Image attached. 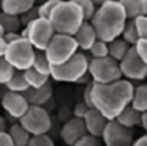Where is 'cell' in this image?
Segmentation results:
<instances>
[{
    "mask_svg": "<svg viewBox=\"0 0 147 146\" xmlns=\"http://www.w3.org/2000/svg\"><path fill=\"white\" fill-rule=\"evenodd\" d=\"M134 84L127 78H120L112 83L92 81V103L108 121L115 119L127 105L131 103Z\"/></svg>",
    "mask_w": 147,
    "mask_h": 146,
    "instance_id": "cell-1",
    "label": "cell"
},
{
    "mask_svg": "<svg viewBox=\"0 0 147 146\" xmlns=\"http://www.w3.org/2000/svg\"><path fill=\"white\" fill-rule=\"evenodd\" d=\"M127 19L128 18L119 0H108L100 6H96L95 13L90 19V24L95 29L96 37L109 43L114 38L120 37Z\"/></svg>",
    "mask_w": 147,
    "mask_h": 146,
    "instance_id": "cell-2",
    "label": "cell"
},
{
    "mask_svg": "<svg viewBox=\"0 0 147 146\" xmlns=\"http://www.w3.org/2000/svg\"><path fill=\"white\" fill-rule=\"evenodd\" d=\"M49 21H51L55 33L74 35L86 19L82 16L81 8L73 0H59V3L54 6L51 16H49Z\"/></svg>",
    "mask_w": 147,
    "mask_h": 146,
    "instance_id": "cell-3",
    "label": "cell"
},
{
    "mask_svg": "<svg viewBox=\"0 0 147 146\" xmlns=\"http://www.w3.org/2000/svg\"><path fill=\"white\" fill-rule=\"evenodd\" d=\"M89 57L82 53H74L67 62L51 67V78L59 83H78L89 73Z\"/></svg>",
    "mask_w": 147,
    "mask_h": 146,
    "instance_id": "cell-4",
    "label": "cell"
},
{
    "mask_svg": "<svg viewBox=\"0 0 147 146\" xmlns=\"http://www.w3.org/2000/svg\"><path fill=\"white\" fill-rule=\"evenodd\" d=\"M78 49L79 48H78V43L73 35L54 33V37L46 46L45 54L51 65H60V63L67 62L74 53H78Z\"/></svg>",
    "mask_w": 147,
    "mask_h": 146,
    "instance_id": "cell-5",
    "label": "cell"
},
{
    "mask_svg": "<svg viewBox=\"0 0 147 146\" xmlns=\"http://www.w3.org/2000/svg\"><path fill=\"white\" fill-rule=\"evenodd\" d=\"M54 33H55V30L52 27L51 21L38 16L33 21H30L27 25H24V30L21 32V37L27 38L35 49L45 51L48 43L51 41V38L54 37Z\"/></svg>",
    "mask_w": 147,
    "mask_h": 146,
    "instance_id": "cell-6",
    "label": "cell"
},
{
    "mask_svg": "<svg viewBox=\"0 0 147 146\" xmlns=\"http://www.w3.org/2000/svg\"><path fill=\"white\" fill-rule=\"evenodd\" d=\"M3 57L16 70L24 72V70L32 67L33 57H35V48L30 44V41L27 40V38L19 37L18 40L8 43L7 53H5Z\"/></svg>",
    "mask_w": 147,
    "mask_h": 146,
    "instance_id": "cell-7",
    "label": "cell"
},
{
    "mask_svg": "<svg viewBox=\"0 0 147 146\" xmlns=\"http://www.w3.org/2000/svg\"><path fill=\"white\" fill-rule=\"evenodd\" d=\"M18 121L30 135L48 133L52 127V119L49 116L48 110H45L40 105H29L27 111Z\"/></svg>",
    "mask_w": 147,
    "mask_h": 146,
    "instance_id": "cell-8",
    "label": "cell"
},
{
    "mask_svg": "<svg viewBox=\"0 0 147 146\" xmlns=\"http://www.w3.org/2000/svg\"><path fill=\"white\" fill-rule=\"evenodd\" d=\"M89 76L93 83H112L122 78V72L112 57H92L89 60Z\"/></svg>",
    "mask_w": 147,
    "mask_h": 146,
    "instance_id": "cell-9",
    "label": "cell"
},
{
    "mask_svg": "<svg viewBox=\"0 0 147 146\" xmlns=\"http://www.w3.org/2000/svg\"><path fill=\"white\" fill-rule=\"evenodd\" d=\"M101 138L106 146H131L134 141V130L122 126L117 119H111L106 124Z\"/></svg>",
    "mask_w": 147,
    "mask_h": 146,
    "instance_id": "cell-10",
    "label": "cell"
},
{
    "mask_svg": "<svg viewBox=\"0 0 147 146\" xmlns=\"http://www.w3.org/2000/svg\"><path fill=\"white\" fill-rule=\"evenodd\" d=\"M122 76H125L130 81H142L147 78V63L138 56L136 49L133 46L128 49L123 59L119 62Z\"/></svg>",
    "mask_w": 147,
    "mask_h": 146,
    "instance_id": "cell-11",
    "label": "cell"
},
{
    "mask_svg": "<svg viewBox=\"0 0 147 146\" xmlns=\"http://www.w3.org/2000/svg\"><path fill=\"white\" fill-rule=\"evenodd\" d=\"M2 106L7 111L8 116L14 117V119H19L27 111V108H29V102L26 100L24 94L14 92V91H8L7 89V92L2 97Z\"/></svg>",
    "mask_w": 147,
    "mask_h": 146,
    "instance_id": "cell-12",
    "label": "cell"
},
{
    "mask_svg": "<svg viewBox=\"0 0 147 146\" xmlns=\"http://www.w3.org/2000/svg\"><path fill=\"white\" fill-rule=\"evenodd\" d=\"M86 133H87V130H86V126H84L82 117L74 116L63 124V127H62V130H60V138L67 146H73L74 143H76L81 136L86 135Z\"/></svg>",
    "mask_w": 147,
    "mask_h": 146,
    "instance_id": "cell-13",
    "label": "cell"
},
{
    "mask_svg": "<svg viewBox=\"0 0 147 146\" xmlns=\"http://www.w3.org/2000/svg\"><path fill=\"white\" fill-rule=\"evenodd\" d=\"M82 121H84L87 133H90L93 136H101L103 130H105L106 124H108V119L96 108H89L87 113L84 114Z\"/></svg>",
    "mask_w": 147,
    "mask_h": 146,
    "instance_id": "cell-14",
    "label": "cell"
},
{
    "mask_svg": "<svg viewBox=\"0 0 147 146\" xmlns=\"http://www.w3.org/2000/svg\"><path fill=\"white\" fill-rule=\"evenodd\" d=\"M73 37H74V40H76V43H78V48L82 49V51H89L90 46H92V44L95 43V40L98 38L93 25L90 24V21H84L82 24L79 25V29L76 30V33H74Z\"/></svg>",
    "mask_w": 147,
    "mask_h": 146,
    "instance_id": "cell-15",
    "label": "cell"
},
{
    "mask_svg": "<svg viewBox=\"0 0 147 146\" xmlns=\"http://www.w3.org/2000/svg\"><path fill=\"white\" fill-rule=\"evenodd\" d=\"M24 97L29 102V105H40V106H43V105H45L46 102H49V98L52 97L51 83L48 81L45 86H41V87H29L24 92Z\"/></svg>",
    "mask_w": 147,
    "mask_h": 146,
    "instance_id": "cell-16",
    "label": "cell"
},
{
    "mask_svg": "<svg viewBox=\"0 0 147 146\" xmlns=\"http://www.w3.org/2000/svg\"><path fill=\"white\" fill-rule=\"evenodd\" d=\"M35 6V0H0V11L21 16Z\"/></svg>",
    "mask_w": 147,
    "mask_h": 146,
    "instance_id": "cell-17",
    "label": "cell"
},
{
    "mask_svg": "<svg viewBox=\"0 0 147 146\" xmlns=\"http://www.w3.org/2000/svg\"><path fill=\"white\" fill-rule=\"evenodd\" d=\"M128 19L147 14V0H119Z\"/></svg>",
    "mask_w": 147,
    "mask_h": 146,
    "instance_id": "cell-18",
    "label": "cell"
},
{
    "mask_svg": "<svg viewBox=\"0 0 147 146\" xmlns=\"http://www.w3.org/2000/svg\"><path fill=\"white\" fill-rule=\"evenodd\" d=\"M115 119H117L122 126L134 129L136 126H141V111H138L136 108L131 106V103H130L120 111V114H119Z\"/></svg>",
    "mask_w": 147,
    "mask_h": 146,
    "instance_id": "cell-19",
    "label": "cell"
},
{
    "mask_svg": "<svg viewBox=\"0 0 147 146\" xmlns=\"http://www.w3.org/2000/svg\"><path fill=\"white\" fill-rule=\"evenodd\" d=\"M130 44L127 43V41L123 40L122 37H117L114 38L112 41H109L108 43V51H109V57H112L114 60H117V62H120L122 59H123V56L128 53V49H130Z\"/></svg>",
    "mask_w": 147,
    "mask_h": 146,
    "instance_id": "cell-20",
    "label": "cell"
},
{
    "mask_svg": "<svg viewBox=\"0 0 147 146\" xmlns=\"http://www.w3.org/2000/svg\"><path fill=\"white\" fill-rule=\"evenodd\" d=\"M8 133H10V136H11V140H13V145L14 146H27L30 136H32L19 122L13 124V126L8 129Z\"/></svg>",
    "mask_w": 147,
    "mask_h": 146,
    "instance_id": "cell-21",
    "label": "cell"
},
{
    "mask_svg": "<svg viewBox=\"0 0 147 146\" xmlns=\"http://www.w3.org/2000/svg\"><path fill=\"white\" fill-rule=\"evenodd\" d=\"M131 106H134L138 111H147V84L134 86L133 98H131Z\"/></svg>",
    "mask_w": 147,
    "mask_h": 146,
    "instance_id": "cell-22",
    "label": "cell"
},
{
    "mask_svg": "<svg viewBox=\"0 0 147 146\" xmlns=\"http://www.w3.org/2000/svg\"><path fill=\"white\" fill-rule=\"evenodd\" d=\"M22 73H24V78H26L29 87H41V86H45L46 83L49 81V76H48V75H45V73H40L38 70H35L33 67L24 70Z\"/></svg>",
    "mask_w": 147,
    "mask_h": 146,
    "instance_id": "cell-23",
    "label": "cell"
},
{
    "mask_svg": "<svg viewBox=\"0 0 147 146\" xmlns=\"http://www.w3.org/2000/svg\"><path fill=\"white\" fill-rule=\"evenodd\" d=\"M0 25L3 29V33L5 32H19V29L22 27L19 16L8 14L3 11H0Z\"/></svg>",
    "mask_w": 147,
    "mask_h": 146,
    "instance_id": "cell-24",
    "label": "cell"
},
{
    "mask_svg": "<svg viewBox=\"0 0 147 146\" xmlns=\"http://www.w3.org/2000/svg\"><path fill=\"white\" fill-rule=\"evenodd\" d=\"M5 87H7L8 91H14V92H21V94H24V92L29 89V84H27L26 78H24V73L19 72V70H16L14 75L11 76V78L8 79V83L5 84Z\"/></svg>",
    "mask_w": 147,
    "mask_h": 146,
    "instance_id": "cell-25",
    "label": "cell"
},
{
    "mask_svg": "<svg viewBox=\"0 0 147 146\" xmlns=\"http://www.w3.org/2000/svg\"><path fill=\"white\" fill-rule=\"evenodd\" d=\"M32 67L35 70H38L40 73H45V75H51V63H49L48 57H46L45 51H38L35 49V57H33V63Z\"/></svg>",
    "mask_w": 147,
    "mask_h": 146,
    "instance_id": "cell-26",
    "label": "cell"
},
{
    "mask_svg": "<svg viewBox=\"0 0 147 146\" xmlns=\"http://www.w3.org/2000/svg\"><path fill=\"white\" fill-rule=\"evenodd\" d=\"M120 37L123 38V40L130 44V46H133V44L139 40V35H138V30H136V25H134L133 19H127L125 27H123V30H122Z\"/></svg>",
    "mask_w": 147,
    "mask_h": 146,
    "instance_id": "cell-27",
    "label": "cell"
},
{
    "mask_svg": "<svg viewBox=\"0 0 147 146\" xmlns=\"http://www.w3.org/2000/svg\"><path fill=\"white\" fill-rule=\"evenodd\" d=\"M14 72H16V68L5 57H0V84H7L8 79L14 75Z\"/></svg>",
    "mask_w": 147,
    "mask_h": 146,
    "instance_id": "cell-28",
    "label": "cell"
},
{
    "mask_svg": "<svg viewBox=\"0 0 147 146\" xmlns=\"http://www.w3.org/2000/svg\"><path fill=\"white\" fill-rule=\"evenodd\" d=\"M73 2L81 8L84 19H86V21H90V19H92V16H93V13H95V10H96L95 3H93L92 0H73Z\"/></svg>",
    "mask_w": 147,
    "mask_h": 146,
    "instance_id": "cell-29",
    "label": "cell"
},
{
    "mask_svg": "<svg viewBox=\"0 0 147 146\" xmlns=\"http://www.w3.org/2000/svg\"><path fill=\"white\" fill-rule=\"evenodd\" d=\"M89 53H90V56H92V57H106V56H109L108 43L103 41V40H100V38H96L95 43L90 46Z\"/></svg>",
    "mask_w": 147,
    "mask_h": 146,
    "instance_id": "cell-30",
    "label": "cell"
},
{
    "mask_svg": "<svg viewBox=\"0 0 147 146\" xmlns=\"http://www.w3.org/2000/svg\"><path fill=\"white\" fill-rule=\"evenodd\" d=\"M27 146H54L52 138L48 133H41V135H32L27 143Z\"/></svg>",
    "mask_w": 147,
    "mask_h": 146,
    "instance_id": "cell-31",
    "label": "cell"
},
{
    "mask_svg": "<svg viewBox=\"0 0 147 146\" xmlns=\"http://www.w3.org/2000/svg\"><path fill=\"white\" fill-rule=\"evenodd\" d=\"M57 3H59V0H45V2L36 8L38 10V16L40 18H45V19H49L52 10H54V6L57 5Z\"/></svg>",
    "mask_w": 147,
    "mask_h": 146,
    "instance_id": "cell-32",
    "label": "cell"
},
{
    "mask_svg": "<svg viewBox=\"0 0 147 146\" xmlns=\"http://www.w3.org/2000/svg\"><path fill=\"white\" fill-rule=\"evenodd\" d=\"M73 146H101V143H100V136H93L90 133H86Z\"/></svg>",
    "mask_w": 147,
    "mask_h": 146,
    "instance_id": "cell-33",
    "label": "cell"
},
{
    "mask_svg": "<svg viewBox=\"0 0 147 146\" xmlns=\"http://www.w3.org/2000/svg\"><path fill=\"white\" fill-rule=\"evenodd\" d=\"M134 25H136V30L139 38H147V14L144 16H138V18L133 19Z\"/></svg>",
    "mask_w": 147,
    "mask_h": 146,
    "instance_id": "cell-34",
    "label": "cell"
},
{
    "mask_svg": "<svg viewBox=\"0 0 147 146\" xmlns=\"http://www.w3.org/2000/svg\"><path fill=\"white\" fill-rule=\"evenodd\" d=\"M133 48L136 49L138 56L147 63V38H139V40L133 44Z\"/></svg>",
    "mask_w": 147,
    "mask_h": 146,
    "instance_id": "cell-35",
    "label": "cell"
},
{
    "mask_svg": "<svg viewBox=\"0 0 147 146\" xmlns=\"http://www.w3.org/2000/svg\"><path fill=\"white\" fill-rule=\"evenodd\" d=\"M35 18H38V10H36L35 6H33V8H30L29 11H26L24 14H21V16H19L21 24H22V25H27L30 21H33Z\"/></svg>",
    "mask_w": 147,
    "mask_h": 146,
    "instance_id": "cell-36",
    "label": "cell"
},
{
    "mask_svg": "<svg viewBox=\"0 0 147 146\" xmlns=\"http://www.w3.org/2000/svg\"><path fill=\"white\" fill-rule=\"evenodd\" d=\"M90 91H92V83H89L87 84V87L84 89V95H82V98H84V103L87 105L89 108H93V103H92V95H90Z\"/></svg>",
    "mask_w": 147,
    "mask_h": 146,
    "instance_id": "cell-37",
    "label": "cell"
},
{
    "mask_svg": "<svg viewBox=\"0 0 147 146\" xmlns=\"http://www.w3.org/2000/svg\"><path fill=\"white\" fill-rule=\"evenodd\" d=\"M0 146H14L8 130H2L0 132Z\"/></svg>",
    "mask_w": 147,
    "mask_h": 146,
    "instance_id": "cell-38",
    "label": "cell"
},
{
    "mask_svg": "<svg viewBox=\"0 0 147 146\" xmlns=\"http://www.w3.org/2000/svg\"><path fill=\"white\" fill-rule=\"evenodd\" d=\"M87 110H89V106H87L84 102H81V103H78L76 106H74V116L76 117H84V114L87 113Z\"/></svg>",
    "mask_w": 147,
    "mask_h": 146,
    "instance_id": "cell-39",
    "label": "cell"
},
{
    "mask_svg": "<svg viewBox=\"0 0 147 146\" xmlns=\"http://www.w3.org/2000/svg\"><path fill=\"white\" fill-rule=\"evenodd\" d=\"M21 37V32H5L3 33V38L10 43V41H14V40H18V38Z\"/></svg>",
    "mask_w": 147,
    "mask_h": 146,
    "instance_id": "cell-40",
    "label": "cell"
},
{
    "mask_svg": "<svg viewBox=\"0 0 147 146\" xmlns=\"http://www.w3.org/2000/svg\"><path fill=\"white\" fill-rule=\"evenodd\" d=\"M8 48V41L3 38V35H0V57H3Z\"/></svg>",
    "mask_w": 147,
    "mask_h": 146,
    "instance_id": "cell-41",
    "label": "cell"
},
{
    "mask_svg": "<svg viewBox=\"0 0 147 146\" xmlns=\"http://www.w3.org/2000/svg\"><path fill=\"white\" fill-rule=\"evenodd\" d=\"M131 146H147V133L142 136H139V138H136Z\"/></svg>",
    "mask_w": 147,
    "mask_h": 146,
    "instance_id": "cell-42",
    "label": "cell"
},
{
    "mask_svg": "<svg viewBox=\"0 0 147 146\" xmlns=\"http://www.w3.org/2000/svg\"><path fill=\"white\" fill-rule=\"evenodd\" d=\"M141 127H142L147 133V111H142V113H141Z\"/></svg>",
    "mask_w": 147,
    "mask_h": 146,
    "instance_id": "cell-43",
    "label": "cell"
},
{
    "mask_svg": "<svg viewBox=\"0 0 147 146\" xmlns=\"http://www.w3.org/2000/svg\"><path fill=\"white\" fill-rule=\"evenodd\" d=\"M2 130H7V121H5V117L0 116V132Z\"/></svg>",
    "mask_w": 147,
    "mask_h": 146,
    "instance_id": "cell-44",
    "label": "cell"
},
{
    "mask_svg": "<svg viewBox=\"0 0 147 146\" xmlns=\"http://www.w3.org/2000/svg\"><path fill=\"white\" fill-rule=\"evenodd\" d=\"M92 2H93V3H95V5H96V6H100V5H101V3H105V2H108V0H92Z\"/></svg>",
    "mask_w": 147,
    "mask_h": 146,
    "instance_id": "cell-45",
    "label": "cell"
},
{
    "mask_svg": "<svg viewBox=\"0 0 147 146\" xmlns=\"http://www.w3.org/2000/svg\"><path fill=\"white\" fill-rule=\"evenodd\" d=\"M0 35H3V29H2V25H0Z\"/></svg>",
    "mask_w": 147,
    "mask_h": 146,
    "instance_id": "cell-46",
    "label": "cell"
}]
</instances>
